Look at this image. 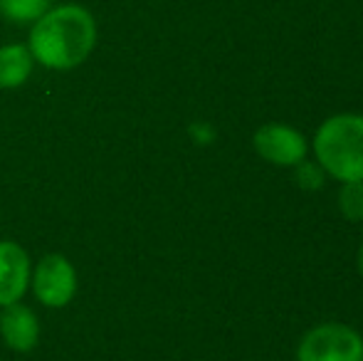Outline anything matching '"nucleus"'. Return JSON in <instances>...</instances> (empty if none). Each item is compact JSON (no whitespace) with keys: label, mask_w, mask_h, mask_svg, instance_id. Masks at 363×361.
<instances>
[{"label":"nucleus","mask_w":363,"mask_h":361,"mask_svg":"<svg viewBox=\"0 0 363 361\" xmlns=\"http://www.w3.org/2000/svg\"><path fill=\"white\" fill-rule=\"evenodd\" d=\"M28 48L35 62L55 72L79 67L96 48L94 15L79 3L50 8L38 23L30 25Z\"/></svg>","instance_id":"obj_1"},{"label":"nucleus","mask_w":363,"mask_h":361,"mask_svg":"<svg viewBox=\"0 0 363 361\" xmlns=\"http://www.w3.org/2000/svg\"><path fill=\"white\" fill-rule=\"evenodd\" d=\"M314 161L329 179L363 181V114H334L319 124L311 141Z\"/></svg>","instance_id":"obj_2"},{"label":"nucleus","mask_w":363,"mask_h":361,"mask_svg":"<svg viewBox=\"0 0 363 361\" xmlns=\"http://www.w3.org/2000/svg\"><path fill=\"white\" fill-rule=\"evenodd\" d=\"M296 361H363V337L349 324H316L301 337Z\"/></svg>","instance_id":"obj_3"},{"label":"nucleus","mask_w":363,"mask_h":361,"mask_svg":"<svg viewBox=\"0 0 363 361\" xmlns=\"http://www.w3.org/2000/svg\"><path fill=\"white\" fill-rule=\"evenodd\" d=\"M252 146L259 159L279 169H294L309 156V141L296 126L269 121L262 124L252 136Z\"/></svg>","instance_id":"obj_4"},{"label":"nucleus","mask_w":363,"mask_h":361,"mask_svg":"<svg viewBox=\"0 0 363 361\" xmlns=\"http://www.w3.org/2000/svg\"><path fill=\"white\" fill-rule=\"evenodd\" d=\"M30 284H33L35 297L45 307L57 309L72 302L77 292V272L67 257L52 252V255H45L38 262L33 277H30Z\"/></svg>","instance_id":"obj_5"},{"label":"nucleus","mask_w":363,"mask_h":361,"mask_svg":"<svg viewBox=\"0 0 363 361\" xmlns=\"http://www.w3.org/2000/svg\"><path fill=\"white\" fill-rule=\"evenodd\" d=\"M30 257L23 245L13 240H0V307L23 299L30 287Z\"/></svg>","instance_id":"obj_6"},{"label":"nucleus","mask_w":363,"mask_h":361,"mask_svg":"<svg viewBox=\"0 0 363 361\" xmlns=\"http://www.w3.org/2000/svg\"><path fill=\"white\" fill-rule=\"evenodd\" d=\"M0 334L13 352H33L40 339V322L25 304H8L0 312Z\"/></svg>","instance_id":"obj_7"},{"label":"nucleus","mask_w":363,"mask_h":361,"mask_svg":"<svg viewBox=\"0 0 363 361\" xmlns=\"http://www.w3.org/2000/svg\"><path fill=\"white\" fill-rule=\"evenodd\" d=\"M35 57L28 45L10 43L0 48V89H18L30 79Z\"/></svg>","instance_id":"obj_8"},{"label":"nucleus","mask_w":363,"mask_h":361,"mask_svg":"<svg viewBox=\"0 0 363 361\" xmlns=\"http://www.w3.org/2000/svg\"><path fill=\"white\" fill-rule=\"evenodd\" d=\"M52 8V0H0V15L13 25H33Z\"/></svg>","instance_id":"obj_9"},{"label":"nucleus","mask_w":363,"mask_h":361,"mask_svg":"<svg viewBox=\"0 0 363 361\" xmlns=\"http://www.w3.org/2000/svg\"><path fill=\"white\" fill-rule=\"evenodd\" d=\"M339 211L346 221H363V181H346L339 188Z\"/></svg>","instance_id":"obj_10"},{"label":"nucleus","mask_w":363,"mask_h":361,"mask_svg":"<svg viewBox=\"0 0 363 361\" xmlns=\"http://www.w3.org/2000/svg\"><path fill=\"white\" fill-rule=\"evenodd\" d=\"M294 176H296L299 188H304V191H319V188L324 186V181L329 179V176L324 174V169H321L316 161H309V159H304L301 164L294 166Z\"/></svg>","instance_id":"obj_11"},{"label":"nucleus","mask_w":363,"mask_h":361,"mask_svg":"<svg viewBox=\"0 0 363 361\" xmlns=\"http://www.w3.org/2000/svg\"><path fill=\"white\" fill-rule=\"evenodd\" d=\"M356 262H359V272H361V277H363V243H361V248H359V257H356Z\"/></svg>","instance_id":"obj_12"}]
</instances>
